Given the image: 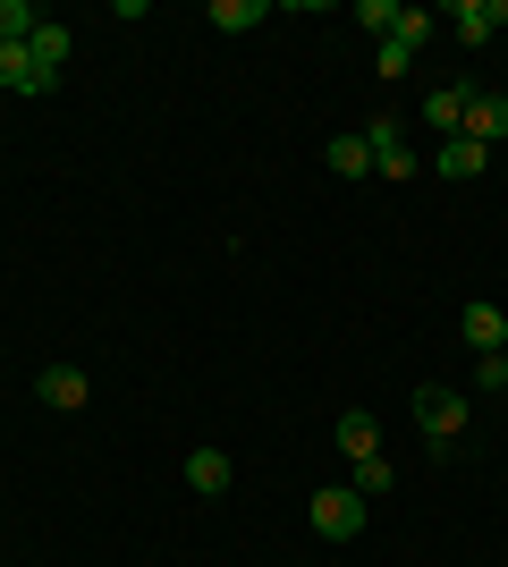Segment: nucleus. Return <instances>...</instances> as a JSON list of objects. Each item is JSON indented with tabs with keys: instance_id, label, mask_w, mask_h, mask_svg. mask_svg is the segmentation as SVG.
Wrapping results in <instances>:
<instances>
[{
	"instance_id": "obj_1",
	"label": "nucleus",
	"mask_w": 508,
	"mask_h": 567,
	"mask_svg": "<svg viewBox=\"0 0 508 567\" xmlns=\"http://www.w3.org/2000/svg\"><path fill=\"white\" fill-rule=\"evenodd\" d=\"M415 424H424L433 457H449V450H458V432H466V399L449 390V381H424V390H415Z\"/></svg>"
},
{
	"instance_id": "obj_2",
	"label": "nucleus",
	"mask_w": 508,
	"mask_h": 567,
	"mask_svg": "<svg viewBox=\"0 0 508 567\" xmlns=\"http://www.w3.org/2000/svg\"><path fill=\"white\" fill-rule=\"evenodd\" d=\"M305 517H314V534H322V543H356V534H364V499L348 492V483H322Z\"/></svg>"
},
{
	"instance_id": "obj_3",
	"label": "nucleus",
	"mask_w": 508,
	"mask_h": 567,
	"mask_svg": "<svg viewBox=\"0 0 508 567\" xmlns=\"http://www.w3.org/2000/svg\"><path fill=\"white\" fill-rule=\"evenodd\" d=\"M364 136V153H373V169H382V178H407V127H398V118H373V127H356Z\"/></svg>"
},
{
	"instance_id": "obj_4",
	"label": "nucleus",
	"mask_w": 508,
	"mask_h": 567,
	"mask_svg": "<svg viewBox=\"0 0 508 567\" xmlns=\"http://www.w3.org/2000/svg\"><path fill=\"white\" fill-rule=\"evenodd\" d=\"M449 25H458V43H491V34L508 25V0H458Z\"/></svg>"
},
{
	"instance_id": "obj_5",
	"label": "nucleus",
	"mask_w": 508,
	"mask_h": 567,
	"mask_svg": "<svg viewBox=\"0 0 508 567\" xmlns=\"http://www.w3.org/2000/svg\"><path fill=\"white\" fill-rule=\"evenodd\" d=\"M458 322H466V348L475 355H508V313L500 306H466Z\"/></svg>"
},
{
	"instance_id": "obj_6",
	"label": "nucleus",
	"mask_w": 508,
	"mask_h": 567,
	"mask_svg": "<svg viewBox=\"0 0 508 567\" xmlns=\"http://www.w3.org/2000/svg\"><path fill=\"white\" fill-rule=\"evenodd\" d=\"M433 169H440V178H484V169H491V144H475V136H449V144L433 153Z\"/></svg>"
},
{
	"instance_id": "obj_7",
	"label": "nucleus",
	"mask_w": 508,
	"mask_h": 567,
	"mask_svg": "<svg viewBox=\"0 0 508 567\" xmlns=\"http://www.w3.org/2000/svg\"><path fill=\"white\" fill-rule=\"evenodd\" d=\"M34 399H43V406H85V399H94V381L76 373V364H43V381H34Z\"/></svg>"
},
{
	"instance_id": "obj_8",
	"label": "nucleus",
	"mask_w": 508,
	"mask_h": 567,
	"mask_svg": "<svg viewBox=\"0 0 508 567\" xmlns=\"http://www.w3.org/2000/svg\"><path fill=\"white\" fill-rule=\"evenodd\" d=\"M0 94H51L43 69H34V51L25 43H0Z\"/></svg>"
},
{
	"instance_id": "obj_9",
	"label": "nucleus",
	"mask_w": 508,
	"mask_h": 567,
	"mask_svg": "<svg viewBox=\"0 0 508 567\" xmlns=\"http://www.w3.org/2000/svg\"><path fill=\"white\" fill-rule=\"evenodd\" d=\"M458 136L500 144V136H508V94H475V102H466V127H458Z\"/></svg>"
},
{
	"instance_id": "obj_10",
	"label": "nucleus",
	"mask_w": 508,
	"mask_h": 567,
	"mask_svg": "<svg viewBox=\"0 0 508 567\" xmlns=\"http://www.w3.org/2000/svg\"><path fill=\"white\" fill-rule=\"evenodd\" d=\"M331 441H339L348 457H382V424H373L364 406H348V415H339V432H331Z\"/></svg>"
},
{
	"instance_id": "obj_11",
	"label": "nucleus",
	"mask_w": 508,
	"mask_h": 567,
	"mask_svg": "<svg viewBox=\"0 0 508 567\" xmlns=\"http://www.w3.org/2000/svg\"><path fill=\"white\" fill-rule=\"evenodd\" d=\"M25 51H34V69H43V85H51V76L69 69V51H76V43H69V25H51V18H43V25H34V43H25Z\"/></svg>"
},
{
	"instance_id": "obj_12",
	"label": "nucleus",
	"mask_w": 508,
	"mask_h": 567,
	"mask_svg": "<svg viewBox=\"0 0 508 567\" xmlns=\"http://www.w3.org/2000/svg\"><path fill=\"white\" fill-rule=\"evenodd\" d=\"M466 102H475V85H440V94H424V118H433L440 136H458V127H466Z\"/></svg>"
},
{
	"instance_id": "obj_13",
	"label": "nucleus",
	"mask_w": 508,
	"mask_h": 567,
	"mask_svg": "<svg viewBox=\"0 0 508 567\" xmlns=\"http://www.w3.org/2000/svg\"><path fill=\"white\" fill-rule=\"evenodd\" d=\"M187 492L220 499V492H229V457H220V450H187Z\"/></svg>"
},
{
	"instance_id": "obj_14",
	"label": "nucleus",
	"mask_w": 508,
	"mask_h": 567,
	"mask_svg": "<svg viewBox=\"0 0 508 567\" xmlns=\"http://www.w3.org/2000/svg\"><path fill=\"white\" fill-rule=\"evenodd\" d=\"M322 162H331L339 178H364V169H373V153H364V136H331V144H322Z\"/></svg>"
},
{
	"instance_id": "obj_15",
	"label": "nucleus",
	"mask_w": 508,
	"mask_h": 567,
	"mask_svg": "<svg viewBox=\"0 0 508 567\" xmlns=\"http://www.w3.org/2000/svg\"><path fill=\"white\" fill-rule=\"evenodd\" d=\"M204 18H212L220 34H246V25H263V0H212Z\"/></svg>"
},
{
	"instance_id": "obj_16",
	"label": "nucleus",
	"mask_w": 508,
	"mask_h": 567,
	"mask_svg": "<svg viewBox=\"0 0 508 567\" xmlns=\"http://www.w3.org/2000/svg\"><path fill=\"white\" fill-rule=\"evenodd\" d=\"M433 34H440V18H433V9H398V25H390V43H433Z\"/></svg>"
},
{
	"instance_id": "obj_17",
	"label": "nucleus",
	"mask_w": 508,
	"mask_h": 567,
	"mask_svg": "<svg viewBox=\"0 0 508 567\" xmlns=\"http://www.w3.org/2000/svg\"><path fill=\"white\" fill-rule=\"evenodd\" d=\"M348 492H356V499H382V492H390V457H356Z\"/></svg>"
},
{
	"instance_id": "obj_18",
	"label": "nucleus",
	"mask_w": 508,
	"mask_h": 567,
	"mask_svg": "<svg viewBox=\"0 0 508 567\" xmlns=\"http://www.w3.org/2000/svg\"><path fill=\"white\" fill-rule=\"evenodd\" d=\"M34 9H25V0H0V43H34Z\"/></svg>"
},
{
	"instance_id": "obj_19",
	"label": "nucleus",
	"mask_w": 508,
	"mask_h": 567,
	"mask_svg": "<svg viewBox=\"0 0 508 567\" xmlns=\"http://www.w3.org/2000/svg\"><path fill=\"white\" fill-rule=\"evenodd\" d=\"M373 69H382V85H398V76L415 69V51L407 43H373Z\"/></svg>"
},
{
	"instance_id": "obj_20",
	"label": "nucleus",
	"mask_w": 508,
	"mask_h": 567,
	"mask_svg": "<svg viewBox=\"0 0 508 567\" xmlns=\"http://www.w3.org/2000/svg\"><path fill=\"white\" fill-rule=\"evenodd\" d=\"M356 18H364V25H373V34L390 43V25H398V9H390V0H356Z\"/></svg>"
},
{
	"instance_id": "obj_21",
	"label": "nucleus",
	"mask_w": 508,
	"mask_h": 567,
	"mask_svg": "<svg viewBox=\"0 0 508 567\" xmlns=\"http://www.w3.org/2000/svg\"><path fill=\"white\" fill-rule=\"evenodd\" d=\"M475 390H508V355H475Z\"/></svg>"
}]
</instances>
